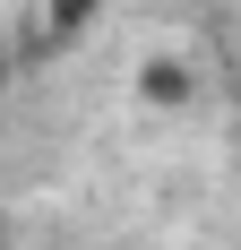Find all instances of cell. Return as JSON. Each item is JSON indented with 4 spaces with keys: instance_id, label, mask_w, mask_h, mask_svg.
I'll return each instance as SVG.
<instances>
[{
    "instance_id": "cell-1",
    "label": "cell",
    "mask_w": 241,
    "mask_h": 250,
    "mask_svg": "<svg viewBox=\"0 0 241 250\" xmlns=\"http://www.w3.org/2000/svg\"><path fill=\"white\" fill-rule=\"evenodd\" d=\"M35 18H43V43L52 52H69V43H86V26L103 18V0H43Z\"/></svg>"
},
{
    "instance_id": "cell-2",
    "label": "cell",
    "mask_w": 241,
    "mask_h": 250,
    "mask_svg": "<svg viewBox=\"0 0 241 250\" xmlns=\"http://www.w3.org/2000/svg\"><path fill=\"white\" fill-rule=\"evenodd\" d=\"M138 95L155 104V112H172V104H190V61H172V52H155L138 69Z\"/></svg>"
},
{
    "instance_id": "cell-3",
    "label": "cell",
    "mask_w": 241,
    "mask_h": 250,
    "mask_svg": "<svg viewBox=\"0 0 241 250\" xmlns=\"http://www.w3.org/2000/svg\"><path fill=\"white\" fill-rule=\"evenodd\" d=\"M0 69H9V52H0Z\"/></svg>"
}]
</instances>
